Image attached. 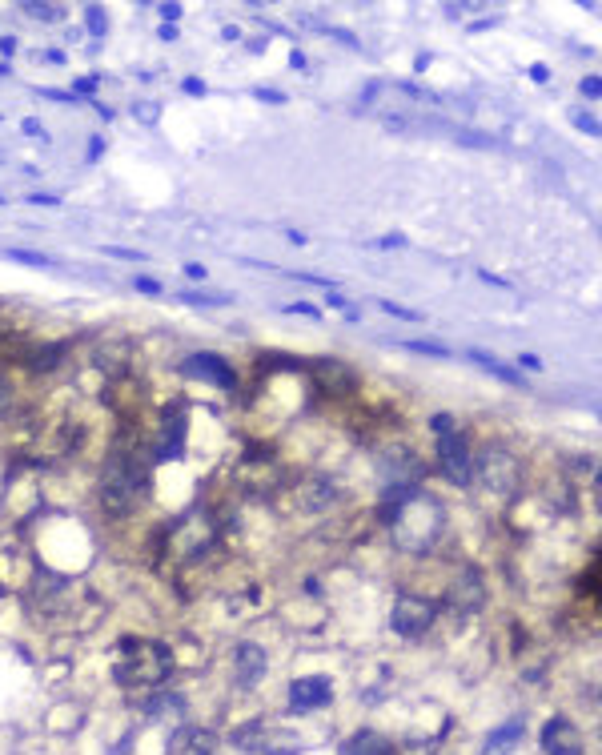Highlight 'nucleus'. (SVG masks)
I'll return each mask as SVG.
<instances>
[{
    "label": "nucleus",
    "mask_w": 602,
    "mask_h": 755,
    "mask_svg": "<svg viewBox=\"0 0 602 755\" xmlns=\"http://www.w3.org/2000/svg\"><path fill=\"white\" fill-rule=\"evenodd\" d=\"M530 81H538V85H546L550 81V69L538 61V65H530Z\"/></svg>",
    "instance_id": "43"
},
{
    "label": "nucleus",
    "mask_w": 602,
    "mask_h": 755,
    "mask_svg": "<svg viewBox=\"0 0 602 755\" xmlns=\"http://www.w3.org/2000/svg\"><path fill=\"white\" fill-rule=\"evenodd\" d=\"M338 498H342V494H338V482H330V478H306V482H301V486L293 490L297 511H310V515L334 507Z\"/></svg>",
    "instance_id": "12"
},
{
    "label": "nucleus",
    "mask_w": 602,
    "mask_h": 755,
    "mask_svg": "<svg viewBox=\"0 0 602 755\" xmlns=\"http://www.w3.org/2000/svg\"><path fill=\"white\" fill-rule=\"evenodd\" d=\"M265 667H269L265 647H257V643H237L233 647V675H237L241 687H257V679L265 675Z\"/></svg>",
    "instance_id": "13"
},
{
    "label": "nucleus",
    "mask_w": 602,
    "mask_h": 755,
    "mask_svg": "<svg viewBox=\"0 0 602 755\" xmlns=\"http://www.w3.org/2000/svg\"><path fill=\"white\" fill-rule=\"evenodd\" d=\"M430 430L442 438V434H450V430H458V426H454V418H450V414H434V418H430Z\"/></svg>",
    "instance_id": "33"
},
{
    "label": "nucleus",
    "mask_w": 602,
    "mask_h": 755,
    "mask_svg": "<svg viewBox=\"0 0 602 755\" xmlns=\"http://www.w3.org/2000/svg\"><path fill=\"white\" fill-rule=\"evenodd\" d=\"M21 13H25V17H33V21H45V25L65 21V5H53V0H25Z\"/></svg>",
    "instance_id": "23"
},
{
    "label": "nucleus",
    "mask_w": 602,
    "mask_h": 755,
    "mask_svg": "<svg viewBox=\"0 0 602 755\" xmlns=\"http://www.w3.org/2000/svg\"><path fill=\"white\" fill-rule=\"evenodd\" d=\"M482 282H490V286H510L506 278H498V274H490V270H482Z\"/></svg>",
    "instance_id": "48"
},
{
    "label": "nucleus",
    "mask_w": 602,
    "mask_h": 755,
    "mask_svg": "<svg viewBox=\"0 0 602 755\" xmlns=\"http://www.w3.org/2000/svg\"><path fill=\"white\" fill-rule=\"evenodd\" d=\"M133 286H137L141 294H153V298L161 294V282H157V278H149V274H137V278H133Z\"/></svg>",
    "instance_id": "32"
},
{
    "label": "nucleus",
    "mask_w": 602,
    "mask_h": 755,
    "mask_svg": "<svg viewBox=\"0 0 602 755\" xmlns=\"http://www.w3.org/2000/svg\"><path fill=\"white\" fill-rule=\"evenodd\" d=\"M538 743H542V751H546V755H582V751H586L582 731H578L570 719H562V715H554V719H546V723H542Z\"/></svg>",
    "instance_id": "10"
},
{
    "label": "nucleus",
    "mask_w": 602,
    "mask_h": 755,
    "mask_svg": "<svg viewBox=\"0 0 602 755\" xmlns=\"http://www.w3.org/2000/svg\"><path fill=\"white\" fill-rule=\"evenodd\" d=\"M173 671V651L165 643H141V639H121L117 643V663L113 679L121 687H157Z\"/></svg>",
    "instance_id": "3"
},
{
    "label": "nucleus",
    "mask_w": 602,
    "mask_h": 755,
    "mask_svg": "<svg viewBox=\"0 0 602 755\" xmlns=\"http://www.w3.org/2000/svg\"><path fill=\"white\" fill-rule=\"evenodd\" d=\"M85 29H89L93 37H105V33H109V17H105L101 5H85Z\"/></svg>",
    "instance_id": "24"
},
{
    "label": "nucleus",
    "mask_w": 602,
    "mask_h": 755,
    "mask_svg": "<svg viewBox=\"0 0 602 755\" xmlns=\"http://www.w3.org/2000/svg\"><path fill=\"white\" fill-rule=\"evenodd\" d=\"M378 306H382L386 314H394V318H406V322H422V314H418V310H406V306H398V302H390V298H382Z\"/></svg>",
    "instance_id": "29"
},
{
    "label": "nucleus",
    "mask_w": 602,
    "mask_h": 755,
    "mask_svg": "<svg viewBox=\"0 0 602 755\" xmlns=\"http://www.w3.org/2000/svg\"><path fill=\"white\" fill-rule=\"evenodd\" d=\"M434 619H438V603H430V599H422V595H414V591H402V595L394 599V611H390L394 635H402V639H422V635L434 627Z\"/></svg>",
    "instance_id": "5"
},
{
    "label": "nucleus",
    "mask_w": 602,
    "mask_h": 755,
    "mask_svg": "<svg viewBox=\"0 0 602 755\" xmlns=\"http://www.w3.org/2000/svg\"><path fill=\"white\" fill-rule=\"evenodd\" d=\"M406 350H414V354H430V358H450V354H454L450 346H442V342H422V338L406 342Z\"/></svg>",
    "instance_id": "25"
},
{
    "label": "nucleus",
    "mask_w": 602,
    "mask_h": 755,
    "mask_svg": "<svg viewBox=\"0 0 602 755\" xmlns=\"http://www.w3.org/2000/svg\"><path fill=\"white\" fill-rule=\"evenodd\" d=\"M482 603H486V583H482L478 567H462V571L454 575L450 591H446V607H450V611L462 619V615L482 611Z\"/></svg>",
    "instance_id": "8"
},
{
    "label": "nucleus",
    "mask_w": 602,
    "mask_h": 755,
    "mask_svg": "<svg viewBox=\"0 0 602 755\" xmlns=\"http://www.w3.org/2000/svg\"><path fill=\"white\" fill-rule=\"evenodd\" d=\"M181 93H189V97H205V81L185 77V81H181Z\"/></svg>",
    "instance_id": "36"
},
{
    "label": "nucleus",
    "mask_w": 602,
    "mask_h": 755,
    "mask_svg": "<svg viewBox=\"0 0 602 755\" xmlns=\"http://www.w3.org/2000/svg\"><path fill=\"white\" fill-rule=\"evenodd\" d=\"M161 41H177V25H161Z\"/></svg>",
    "instance_id": "49"
},
{
    "label": "nucleus",
    "mask_w": 602,
    "mask_h": 755,
    "mask_svg": "<svg viewBox=\"0 0 602 755\" xmlns=\"http://www.w3.org/2000/svg\"><path fill=\"white\" fill-rule=\"evenodd\" d=\"M109 258H125V262H145V254H137V249H121V245H105Z\"/></svg>",
    "instance_id": "30"
},
{
    "label": "nucleus",
    "mask_w": 602,
    "mask_h": 755,
    "mask_svg": "<svg viewBox=\"0 0 602 755\" xmlns=\"http://www.w3.org/2000/svg\"><path fill=\"white\" fill-rule=\"evenodd\" d=\"M21 129H25L29 137H45V125H41L37 117H25V121H21Z\"/></svg>",
    "instance_id": "41"
},
{
    "label": "nucleus",
    "mask_w": 602,
    "mask_h": 755,
    "mask_svg": "<svg viewBox=\"0 0 602 755\" xmlns=\"http://www.w3.org/2000/svg\"><path fill=\"white\" fill-rule=\"evenodd\" d=\"M434 755H458V751H450V747H434Z\"/></svg>",
    "instance_id": "53"
},
{
    "label": "nucleus",
    "mask_w": 602,
    "mask_h": 755,
    "mask_svg": "<svg viewBox=\"0 0 602 755\" xmlns=\"http://www.w3.org/2000/svg\"><path fill=\"white\" fill-rule=\"evenodd\" d=\"M578 89H582V97H590V101H598V97H602V81H598V77H582V81H578Z\"/></svg>",
    "instance_id": "31"
},
{
    "label": "nucleus",
    "mask_w": 602,
    "mask_h": 755,
    "mask_svg": "<svg viewBox=\"0 0 602 755\" xmlns=\"http://www.w3.org/2000/svg\"><path fill=\"white\" fill-rule=\"evenodd\" d=\"M9 406H13V386L0 378V414H9Z\"/></svg>",
    "instance_id": "39"
},
{
    "label": "nucleus",
    "mask_w": 602,
    "mask_h": 755,
    "mask_svg": "<svg viewBox=\"0 0 602 755\" xmlns=\"http://www.w3.org/2000/svg\"><path fill=\"white\" fill-rule=\"evenodd\" d=\"M133 117L145 121V125H153V121L161 117V105H153V101H137V105H133Z\"/></svg>",
    "instance_id": "28"
},
{
    "label": "nucleus",
    "mask_w": 602,
    "mask_h": 755,
    "mask_svg": "<svg viewBox=\"0 0 602 755\" xmlns=\"http://www.w3.org/2000/svg\"><path fill=\"white\" fill-rule=\"evenodd\" d=\"M97 370H105V378H121L129 370V346L125 342H105L97 354H93Z\"/></svg>",
    "instance_id": "18"
},
{
    "label": "nucleus",
    "mask_w": 602,
    "mask_h": 755,
    "mask_svg": "<svg viewBox=\"0 0 602 755\" xmlns=\"http://www.w3.org/2000/svg\"><path fill=\"white\" fill-rule=\"evenodd\" d=\"M470 358L486 370V374H494V378H502V382H510V386H518L522 382V374L514 370V366H506V362H498L494 354H486V350H470Z\"/></svg>",
    "instance_id": "21"
},
{
    "label": "nucleus",
    "mask_w": 602,
    "mask_h": 755,
    "mask_svg": "<svg viewBox=\"0 0 602 755\" xmlns=\"http://www.w3.org/2000/svg\"><path fill=\"white\" fill-rule=\"evenodd\" d=\"M157 13H161V21H165V25H177L185 9H181V5H157Z\"/></svg>",
    "instance_id": "34"
},
{
    "label": "nucleus",
    "mask_w": 602,
    "mask_h": 755,
    "mask_svg": "<svg viewBox=\"0 0 602 755\" xmlns=\"http://www.w3.org/2000/svg\"><path fill=\"white\" fill-rule=\"evenodd\" d=\"M342 755H398V747L390 739H382L378 731H358V735L346 739Z\"/></svg>",
    "instance_id": "17"
},
{
    "label": "nucleus",
    "mask_w": 602,
    "mask_h": 755,
    "mask_svg": "<svg viewBox=\"0 0 602 755\" xmlns=\"http://www.w3.org/2000/svg\"><path fill=\"white\" fill-rule=\"evenodd\" d=\"M65 342H53V346H41V350H33L29 354V366L33 370H41V374H49V370H57L61 366V358H65Z\"/></svg>",
    "instance_id": "22"
},
{
    "label": "nucleus",
    "mask_w": 602,
    "mask_h": 755,
    "mask_svg": "<svg viewBox=\"0 0 602 755\" xmlns=\"http://www.w3.org/2000/svg\"><path fill=\"white\" fill-rule=\"evenodd\" d=\"M269 727H265V719H249V723H241L237 731H233V747H241V751H265L269 747Z\"/></svg>",
    "instance_id": "19"
},
{
    "label": "nucleus",
    "mask_w": 602,
    "mask_h": 755,
    "mask_svg": "<svg viewBox=\"0 0 602 755\" xmlns=\"http://www.w3.org/2000/svg\"><path fill=\"white\" fill-rule=\"evenodd\" d=\"M522 735H526V719H522V715H510L506 723H498V727L486 735L482 755H514V747L522 743Z\"/></svg>",
    "instance_id": "14"
},
{
    "label": "nucleus",
    "mask_w": 602,
    "mask_h": 755,
    "mask_svg": "<svg viewBox=\"0 0 602 755\" xmlns=\"http://www.w3.org/2000/svg\"><path fill=\"white\" fill-rule=\"evenodd\" d=\"M101 149H105V141H101V137H97V141H93V145H89V161H97V157H101Z\"/></svg>",
    "instance_id": "51"
},
{
    "label": "nucleus",
    "mask_w": 602,
    "mask_h": 755,
    "mask_svg": "<svg viewBox=\"0 0 602 755\" xmlns=\"http://www.w3.org/2000/svg\"><path fill=\"white\" fill-rule=\"evenodd\" d=\"M474 466H478V478H482V486L490 494L510 498V494L522 490V462L506 446H482V454L474 458Z\"/></svg>",
    "instance_id": "4"
},
{
    "label": "nucleus",
    "mask_w": 602,
    "mask_h": 755,
    "mask_svg": "<svg viewBox=\"0 0 602 755\" xmlns=\"http://www.w3.org/2000/svg\"><path fill=\"white\" fill-rule=\"evenodd\" d=\"M289 65H293V69H306L310 61H306V53H297V49H293V53H289Z\"/></svg>",
    "instance_id": "46"
},
{
    "label": "nucleus",
    "mask_w": 602,
    "mask_h": 755,
    "mask_svg": "<svg viewBox=\"0 0 602 755\" xmlns=\"http://www.w3.org/2000/svg\"><path fill=\"white\" fill-rule=\"evenodd\" d=\"M394 543L406 551V555H426L434 551V543L442 539V527H446V511H442V502L414 490L402 507H394V515L386 519Z\"/></svg>",
    "instance_id": "1"
},
{
    "label": "nucleus",
    "mask_w": 602,
    "mask_h": 755,
    "mask_svg": "<svg viewBox=\"0 0 602 755\" xmlns=\"http://www.w3.org/2000/svg\"><path fill=\"white\" fill-rule=\"evenodd\" d=\"M181 450H185V410L177 406L173 414L165 410V426H161L157 458H161V462H173V458H181Z\"/></svg>",
    "instance_id": "16"
},
{
    "label": "nucleus",
    "mask_w": 602,
    "mask_h": 755,
    "mask_svg": "<svg viewBox=\"0 0 602 755\" xmlns=\"http://www.w3.org/2000/svg\"><path fill=\"white\" fill-rule=\"evenodd\" d=\"M145 711L157 715V719H181V715H185V699H181L177 691H161V695H153V699L145 703Z\"/></svg>",
    "instance_id": "20"
},
{
    "label": "nucleus",
    "mask_w": 602,
    "mask_h": 755,
    "mask_svg": "<svg viewBox=\"0 0 602 755\" xmlns=\"http://www.w3.org/2000/svg\"><path fill=\"white\" fill-rule=\"evenodd\" d=\"M141 494H145L141 462L133 454H125V450H113L105 458V466H101V490H97L101 511L113 515V519H125V515H133L141 507Z\"/></svg>",
    "instance_id": "2"
},
{
    "label": "nucleus",
    "mask_w": 602,
    "mask_h": 755,
    "mask_svg": "<svg viewBox=\"0 0 602 755\" xmlns=\"http://www.w3.org/2000/svg\"><path fill=\"white\" fill-rule=\"evenodd\" d=\"M426 65H430V53H418V61H414V73H426Z\"/></svg>",
    "instance_id": "50"
},
{
    "label": "nucleus",
    "mask_w": 602,
    "mask_h": 755,
    "mask_svg": "<svg viewBox=\"0 0 602 755\" xmlns=\"http://www.w3.org/2000/svg\"><path fill=\"white\" fill-rule=\"evenodd\" d=\"M310 374H314L318 390L330 394V398H346V394L358 390V374H354V366L342 362V358H314V362H310Z\"/></svg>",
    "instance_id": "9"
},
{
    "label": "nucleus",
    "mask_w": 602,
    "mask_h": 755,
    "mask_svg": "<svg viewBox=\"0 0 602 755\" xmlns=\"http://www.w3.org/2000/svg\"><path fill=\"white\" fill-rule=\"evenodd\" d=\"M181 374H189V378H197V382H209V386H217V390H237V370H233V362H225L221 354H213V350H201V354H189L185 362H181Z\"/></svg>",
    "instance_id": "7"
},
{
    "label": "nucleus",
    "mask_w": 602,
    "mask_h": 755,
    "mask_svg": "<svg viewBox=\"0 0 602 755\" xmlns=\"http://www.w3.org/2000/svg\"><path fill=\"white\" fill-rule=\"evenodd\" d=\"M253 97L269 101V105H285V93H277V89H253Z\"/></svg>",
    "instance_id": "37"
},
{
    "label": "nucleus",
    "mask_w": 602,
    "mask_h": 755,
    "mask_svg": "<svg viewBox=\"0 0 602 755\" xmlns=\"http://www.w3.org/2000/svg\"><path fill=\"white\" fill-rule=\"evenodd\" d=\"M285 314H301V318H318V310H314V306H306V302H293V306H285Z\"/></svg>",
    "instance_id": "40"
},
{
    "label": "nucleus",
    "mask_w": 602,
    "mask_h": 755,
    "mask_svg": "<svg viewBox=\"0 0 602 755\" xmlns=\"http://www.w3.org/2000/svg\"><path fill=\"white\" fill-rule=\"evenodd\" d=\"M169 755H217V735L209 727H181L169 739Z\"/></svg>",
    "instance_id": "15"
},
{
    "label": "nucleus",
    "mask_w": 602,
    "mask_h": 755,
    "mask_svg": "<svg viewBox=\"0 0 602 755\" xmlns=\"http://www.w3.org/2000/svg\"><path fill=\"white\" fill-rule=\"evenodd\" d=\"M97 85H101V73H93V77H81V81L73 85V97H77V93H93Z\"/></svg>",
    "instance_id": "35"
},
{
    "label": "nucleus",
    "mask_w": 602,
    "mask_h": 755,
    "mask_svg": "<svg viewBox=\"0 0 602 755\" xmlns=\"http://www.w3.org/2000/svg\"><path fill=\"white\" fill-rule=\"evenodd\" d=\"M574 125H578L582 133H590V137H598V121H594V117H586V113H574Z\"/></svg>",
    "instance_id": "38"
},
{
    "label": "nucleus",
    "mask_w": 602,
    "mask_h": 755,
    "mask_svg": "<svg viewBox=\"0 0 602 755\" xmlns=\"http://www.w3.org/2000/svg\"><path fill=\"white\" fill-rule=\"evenodd\" d=\"M181 302H189V306H229L233 298L229 294H181Z\"/></svg>",
    "instance_id": "27"
},
{
    "label": "nucleus",
    "mask_w": 602,
    "mask_h": 755,
    "mask_svg": "<svg viewBox=\"0 0 602 755\" xmlns=\"http://www.w3.org/2000/svg\"><path fill=\"white\" fill-rule=\"evenodd\" d=\"M185 274H189V278H201V282H205V266H201V262H189V266H185Z\"/></svg>",
    "instance_id": "47"
},
{
    "label": "nucleus",
    "mask_w": 602,
    "mask_h": 755,
    "mask_svg": "<svg viewBox=\"0 0 602 755\" xmlns=\"http://www.w3.org/2000/svg\"><path fill=\"white\" fill-rule=\"evenodd\" d=\"M518 366H522V370H534V374H538V370H542V358H538V354H518Z\"/></svg>",
    "instance_id": "42"
},
{
    "label": "nucleus",
    "mask_w": 602,
    "mask_h": 755,
    "mask_svg": "<svg viewBox=\"0 0 602 755\" xmlns=\"http://www.w3.org/2000/svg\"><path fill=\"white\" fill-rule=\"evenodd\" d=\"M334 699V683L330 675H301L289 683V707L301 715V711H318Z\"/></svg>",
    "instance_id": "11"
},
{
    "label": "nucleus",
    "mask_w": 602,
    "mask_h": 755,
    "mask_svg": "<svg viewBox=\"0 0 602 755\" xmlns=\"http://www.w3.org/2000/svg\"><path fill=\"white\" fill-rule=\"evenodd\" d=\"M438 466H442L446 482H454V486L474 482V454H470V438L462 430H450L438 438Z\"/></svg>",
    "instance_id": "6"
},
{
    "label": "nucleus",
    "mask_w": 602,
    "mask_h": 755,
    "mask_svg": "<svg viewBox=\"0 0 602 755\" xmlns=\"http://www.w3.org/2000/svg\"><path fill=\"white\" fill-rule=\"evenodd\" d=\"M29 201H33V205H49V209H57V205H61V197H53V193H33Z\"/></svg>",
    "instance_id": "44"
},
{
    "label": "nucleus",
    "mask_w": 602,
    "mask_h": 755,
    "mask_svg": "<svg viewBox=\"0 0 602 755\" xmlns=\"http://www.w3.org/2000/svg\"><path fill=\"white\" fill-rule=\"evenodd\" d=\"M17 37H0V53H5V57H17Z\"/></svg>",
    "instance_id": "45"
},
{
    "label": "nucleus",
    "mask_w": 602,
    "mask_h": 755,
    "mask_svg": "<svg viewBox=\"0 0 602 755\" xmlns=\"http://www.w3.org/2000/svg\"><path fill=\"white\" fill-rule=\"evenodd\" d=\"M9 262H21V266H37V270H45L49 266V258L45 254H33V249H9Z\"/></svg>",
    "instance_id": "26"
},
{
    "label": "nucleus",
    "mask_w": 602,
    "mask_h": 755,
    "mask_svg": "<svg viewBox=\"0 0 602 755\" xmlns=\"http://www.w3.org/2000/svg\"><path fill=\"white\" fill-rule=\"evenodd\" d=\"M326 306H334V310H346V298H342V294H330V298H326Z\"/></svg>",
    "instance_id": "52"
}]
</instances>
